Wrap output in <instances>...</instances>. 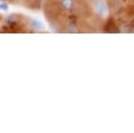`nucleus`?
<instances>
[{
  "label": "nucleus",
  "mask_w": 134,
  "mask_h": 133,
  "mask_svg": "<svg viewBox=\"0 0 134 133\" xmlns=\"http://www.w3.org/2000/svg\"><path fill=\"white\" fill-rule=\"evenodd\" d=\"M61 5H59L55 2H47L45 4V16L50 23H57L58 19L60 17V12H61Z\"/></svg>",
  "instance_id": "obj_1"
},
{
  "label": "nucleus",
  "mask_w": 134,
  "mask_h": 133,
  "mask_svg": "<svg viewBox=\"0 0 134 133\" xmlns=\"http://www.w3.org/2000/svg\"><path fill=\"white\" fill-rule=\"evenodd\" d=\"M92 10L98 17H104L108 13V5L105 0H93L92 1Z\"/></svg>",
  "instance_id": "obj_2"
},
{
  "label": "nucleus",
  "mask_w": 134,
  "mask_h": 133,
  "mask_svg": "<svg viewBox=\"0 0 134 133\" xmlns=\"http://www.w3.org/2000/svg\"><path fill=\"white\" fill-rule=\"evenodd\" d=\"M60 5L63 10L65 12H71L74 7V0H61Z\"/></svg>",
  "instance_id": "obj_3"
},
{
  "label": "nucleus",
  "mask_w": 134,
  "mask_h": 133,
  "mask_svg": "<svg viewBox=\"0 0 134 133\" xmlns=\"http://www.w3.org/2000/svg\"><path fill=\"white\" fill-rule=\"evenodd\" d=\"M105 31L106 32H118L119 31L118 26L116 25V23L114 22L113 19H109L108 20L107 25H106V28H105Z\"/></svg>",
  "instance_id": "obj_4"
},
{
  "label": "nucleus",
  "mask_w": 134,
  "mask_h": 133,
  "mask_svg": "<svg viewBox=\"0 0 134 133\" xmlns=\"http://www.w3.org/2000/svg\"><path fill=\"white\" fill-rule=\"evenodd\" d=\"M41 1L42 0H25V4L34 9H39L41 7Z\"/></svg>",
  "instance_id": "obj_5"
},
{
  "label": "nucleus",
  "mask_w": 134,
  "mask_h": 133,
  "mask_svg": "<svg viewBox=\"0 0 134 133\" xmlns=\"http://www.w3.org/2000/svg\"><path fill=\"white\" fill-rule=\"evenodd\" d=\"M30 25L34 29H43L44 28V24L39 20H31Z\"/></svg>",
  "instance_id": "obj_6"
},
{
  "label": "nucleus",
  "mask_w": 134,
  "mask_h": 133,
  "mask_svg": "<svg viewBox=\"0 0 134 133\" xmlns=\"http://www.w3.org/2000/svg\"><path fill=\"white\" fill-rule=\"evenodd\" d=\"M66 30H67L68 32H79L77 26L75 25L74 22H70L69 24H67V26H66Z\"/></svg>",
  "instance_id": "obj_7"
},
{
  "label": "nucleus",
  "mask_w": 134,
  "mask_h": 133,
  "mask_svg": "<svg viewBox=\"0 0 134 133\" xmlns=\"http://www.w3.org/2000/svg\"><path fill=\"white\" fill-rule=\"evenodd\" d=\"M108 2L111 6H118L119 4L125 2V0H108Z\"/></svg>",
  "instance_id": "obj_8"
},
{
  "label": "nucleus",
  "mask_w": 134,
  "mask_h": 133,
  "mask_svg": "<svg viewBox=\"0 0 134 133\" xmlns=\"http://www.w3.org/2000/svg\"><path fill=\"white\" fill-rule=\"evenodd\" d=\"M7 8H8L7 4H5V3H0V9H1V10H7Z\"/></svg>",
  "instance_id": "obj_9"
},
{
  "label": "nucleus",
  "mask_w": 134,
  "mask_h": 133,
  "mask_svg": "<svg viewBox=\"0 0 134 133\" xmlns=\"http://www.w3.org/2000/svg\"><path fill=\"white\" fill-rule=\"evenodd\" d=\"M131 28H132V31H134V19L132 20V22H131V26H130Z\"/></svg>",
  "instance_id": "obj_10"
},
{
  "label": "nucleus",
  "mask_w": 134,
  "mask_h": 133,
  "mask_svg": "<svg viewBox=\"0 0 134 133\" xmlns=\"http://www.w3.org/2000/svg\"><path fill=\"white\" fill-rule=\"evenodd\" d=\"M0 1H4V0H0Z\"/></svg>",
  "instance_id": "obj_11"
}]
</instances>
